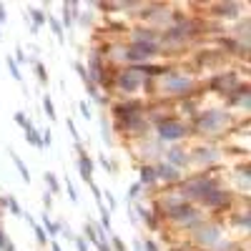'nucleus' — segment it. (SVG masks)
Returning a JSON list of instances; mask_svg holds the SVG:
<instances>
[{
  "label": "nucleus",
  "instance_id": "a878e982",
  "mask_svg": "<svg viewBox=\"0 0 251 251\" xmlns=\"http://www.w3.org/2000/svg\"><path fill=\"white\" fill-rule=\"evenodd\" d=\"M33 66H35V76H38V81L46 85V83H48V70H46V66H43V63H33Z\"/></svg>",
  "mask_w": 251,
  "mask_h": 251
},
{
  "label": "nucleus",
  "instance_id": "9b49d317",
  "mask_svg": "<svg viewBox=\"0 0 251 251\" xmlns=\"http://www.w3.org/2000/svg\"><path fill=\"white\" fill-rule=\"evenodd\" d=\"M201 201H206L209 206H214V209H216V206H226V203L231 201V196L216 186V188H211V191H206V194L201 196Z\"/></svg>",
  "mask_w": 251,
  "mask_h": 251
},
{
  "label": "nucleus",
  "instance_id": "2f4dec72",
  "mask_svg": "<svg viewBox=\"0 0 251 251\" xmlns=\"http://www.w3.org/2000/svg\"><path fill=\"white\" fill-rule=\"evenodd\" d=\"M111 241H113V249H116V251H126V244H123L121 239H118V236H113V234H111Z\"/></svg>",
  "mask_w": 251,
  "mask_h": 251
},
{
  "label": "nucleus",
  "instance_id": "4be33fe9",
  "mask_svg": "<svg viewBox=\"0 0 251 251\" xmlns=\"http://www.w3.org/2000/svg\"><path fill=\"white\" fill-rule=\"evenodd\" d=\"M31 226L35 229V241H38L40 246H46V244H48V234H46V229H43L40 224H35V221H33Z\"/></svg>",
  "mask_w": 251,
  "mask_h": 251
},
{
  "label": "nucleus",
  "instance_id": "cd10ccee",
  "mask_svg": "<svg viewBox=\"0 0 251 251\" xmlns=\"http://www.w3.org/2000/svg\"><path fill=\"white\" fill-rule=\"evenodd\" d=\"M16 123H18V126H20V128L25 131V128H28V126H31L33 121H31V118H28V116H25L23 111H18V113H16Z\"/></svg>",
  "mask_w": 251,
  "mask_h": 251
},
{
  "label": "nucleus",
  "instance_id": "7c9ffc66",
  "mask_svg": "<svg viewBox=\"0 0 251 251\" xmlns=\"http://www.w3.org/2000/svg\"><path fill=\"white\" fill-rule=\"evenodd\" d=\"M100 166H103V168H106V171H108V173H111V171H116V168H118V166H116V164H113V161H108V158H106V156H100Z\"/></svg>",
  "mask_w": 251,
  "mask_h": 251
},
{
  "label": "nucleus",
  "instance_id": "4468645a",
  "mask_svg": "<svg viewBox=\"0 0 251 251\" xmlns=\"http://www.w3.org/2000/svg\"><path fill=\"white\" fill-rule=\"evenodd\" d=\"M138 184H141V186H151V184H156V166H153V164L141 166V179H138Z\"/></svg>",
  "mask_w": 251,
  "mask_h": 251
},
{
  "label": "nucleus",
  "instance_id": "c9c22d12",
  "mask_svg": "<svg viewBox=\"0 0 251 251\" xmlns=\"http://www.w3.org/2000/svg\"><path fill=\"white\" fill-rule=\"evenodd\" d=\"M73 241H76L78 251H88V246H85V239H83V236H73Z\"/></svg>",
  "mask_w": 251,
  "mask_h": 251
},
{
  "label": "nucleus",
  "instance_id": "1a4fd4ad",
  "mask_svg": "<svg viewBox=\"0 0 251 251\" xmlns=\"http://www.w3.org/2000/svg\"><path fill=\"white\" fill-rule=\"evenodd\" d=\"M211 85H214V88H218V91L226 96L229 91H234L236 85H241V81L236 78V73H218V76L211 81Z\"/></svg>",
  "mask_w": 251,
  "mask_h": 251
},
{
  "label": "nucleus",
  "instance_id": "a19ab883",
  "mask_svg": "<svg viewBox=\"0 0 251 251\" xmlns=\"http://www.w3.org/2000/svg\"><path fill=\"white\" fill-rule=\"evenodd\" d=\"M98 249H100V251H111V249H108V241H106V239H98Z\"/></svg>",
  "mask_w": 251,
  "mask_h": 251
},
{
  "label": "nucleus",
  "instance_id": "bb28decb",
  "mask_svg": "<svg viewBox=\"0 0 251 251\" xmlns=\"http://www.w3.org/2000/svg\"><path fill=\"white\" fill-rule=\"evenodd\" d=\"M46 186L53 191V194H58V191H61V184H58V179L53 173H46Z\"/></svg>",
  "mask_w": 251,
  "mask_h": 251
},
{
  "label": "nucleus",
  "instance_id": "a211bd4d",
  "mask_svg": "<svg viewBox=\"0 0 251 251\" xmlns=\"http://www.w3.org/2000/svg\"><path fill=\"white\" fill-rule=\"evenodd\" d=\"M46 23H50V28H53V33L58 35V40H66V31H63V25H61V20H58L55 16H50V13H48V16H46Z\"/></svg>",
  "mask_w": 251,
  "mask_h": 251
},
{
  "label": "nucleus",
  "instance_id": "20e7f679",
  "mask_svg": "<svg viewBox=\"0 0 251 251\" xmlns=\"http://www.w3.org/2000/svg\"><path fill=\"white\" fill-rule=\"evenodd\" d=\"M221 156H224V153H221V149H218V146H214V143H201V146H196V149L188 153V158L196 161V164H201V166L218 164Z\"/></svg>",
  "mask_w": 251,
  "mask_h": 251
},
{
  "label": "nucleus",
  "instance_id": "c756f323",
  "mask_svg": "<svg viewBox=\"0 0 251 251\" xmlns=\"http://www.w3.org/2000/svg\"><path fill=\"white\" fill-rule=\"evenodd\" d=\"M66 191H68V199L73 203H78V191H76V186H73L70 181H66Z\"/></svg>",
  "mask_w": 251,
  "mask_h": 251
},
{
  "label": "nucleus",
  "instance_id": "b1692460",
  "mask_svg": "<svg viewBox=\"0 0 251 251\" xmlns=\"http://www.w3.org/2000/svg\"><path fill=\"white\" fill-rule=\"evenodd\" d=\"M3 206H8V209L13 211V216H23V211H20V203H18L16 199H13V196H10V199H3Z\"/></svg>",
  "mask_w": 251,
  "mask_h": 251
},
{
  "label": "nucleus",
  "instance_id": "2eb2a0df",
  "mask_svg": "<svg viewBox=\"0 0 251 251\" xmlns=\"http://www.w3.org/2000/svg\"><path fill=\"white\" fill-rule=\"evenodd\" d=\"M25 141L31 143V146H35V149H43V141H40V131H38L33 123L25 128Z\"/></svg>",
  "mask_w": 251,
  "mask_h": 251
},
{
  "label": "nucleus",
  "instance_id": "9d476101",
  "mask_svg": "<svg viewBox=\"0 0 251 251\" xmlns=\"http://www.w3.org/2000/svg\"><path fill=\"white\" fill-rule=\"evenodd\" d=\"M241 3H214L211 5V13L216 18H239V13H241Z\"/></svg>",
  "mask_w": 251,
  "mask_h": 251
},
{
  "label": "nucleus",
  "instance_id": "e433bc0d",
  "mask_svg": "<svg viewBox=\"0 0 251 251\" xmlns=\"http://www.w3.org/2000/svg\"><path fill=\"white\" fill-rule=\"evenodd\" d=\"M13 58H16V63H18V66H20V63H25V61H28V55H25V53H23V48H18V50H16V55H13Z\"/></svg>",
  "mask_w": 251,
  "mask_h": 251
},
{
  "label": "nucleus",
  "instance_id": "ea45409f",
  "mask_svg": "<svg viewBox=\"0 0 251 251\" xmlns=\"http://www.w3.org/2000/svg\"><path fill=\"white\" fill-rule=\"evenodd\" d=\"M43 203H46V209H53V199H50V191L46 194V199H43Z\"/></svg>",
  "mask_w": 251,
  "mask_h": 251
},
{
  "label": "nucleus",
  "instance_id": "6e6552de",
  "mask_svg": "<svg viewBox=\"0 0 251 251\" xmlns=\"http://www.w3.org/2000/svg\"><path fill=\"white\" fill-rule=\"evenodd\" d=\"M156 166V181H166V184H176V181H181V171L166 164V161H161V164H153Z\"/></svg>",
  "mask_w": 251,
  "mask_h": 251
},
{
  "label": "nucleus",
  "instance_id": "6ab92c4d",
  "mask_svg": "<svg viewBox=\"0 0 251 251\" xmlns=\"http://www.w3.org/2000/svg\"><path fill=\"white\" fill-rule=\"evenodd\" d=\"M5 63H8V70H10V76L16 78L18 83H23V73H20V66L16 63V58H13V55H8V58H5Z\"/></svg>",
  "mask_w": 251,
  "mask_h": 251
},
{
  "label": "nucleus",
  "instance_id": "f03ea898",
  "mask_svg": "<svg viewBox=\"0 0 251 251\" xmlns=\"http://www.w3.org/2000/svg\"><path fill=\"white\" fill-rule=\"evenodd\" d=\"M196 88V81L194 76L188 73H179V70H168L164 68V73L158 76V91L164 96H171V98H188V93Z\"/></svg>",
  "mask_w": 251,
  "mask_h": 251
},
{
  "label": "nucleus",
  "instance_id": "4c0bfd02",
  "mask_svg": "<svg viewBox=\"0 0 251 251\" xmlns=\"http://www.w3.org/2000/svg\"><path fill=\"white\" fill-rule=\"evenodd\" d=\"M103 196H106V203H108L106 209H111V211H113V209H116V196H113V194H103Z\"/></svg>",
  "mask_w": 251,
  "mask_h": 251
},
{
  "label": "nucleus",
  "instance_id": "423d86ee",
  "mask_svg": "<svg viewBox=\"0 0 251 251\" xmlns=\"http://www.w3.org/2000/svg\"><path fill=\"white\" fill-rule=\"evenodd\" d=\"M164 158H166V164H171V166H176V168H184V166H188L191 164V158H188V151L186 149H181V146H166L164 149Z\"/></svg>",
  "mask_w": 251,
  "mask_h": 251
},
{
  "label": "nucleus",
  "instance_id": "0eeeda50",
  "mask_svg": "<svg viewBox=\"0 0 251 251\" xmlns=\"http://www.w3.org/2000/svg\"><path fill=\"white\" fill-rule=\"evenodd\" d=\"M226 100H229V106H239V108H249L251 106V96H249V85L241 83V85H236L234 91L226 93Z\"/></svg>",
  "mask_w": 251,
  "mask_h": 251
},
{
  "label": "nucleus",
  "instance_id": "79ce46f5",
  "mask_svg": "<svg viewBox=\"0 0 251 251\" xmlns=\"http://www.w3.org/2000/svg\"><path fill=\"white\" fill-rule=\"evenodd\" d=\"M5 18H8V16H5V5L0 3V23H5Z\"/></svg>",
  "mask_w": 251,
  "mask_h": 251
},
{
  "label": "nucleus",
  "instance_id": "5701e85b",
  "mask_svg": "<svg viewBox=\"0 0 251 251\" xmlns=\"http://www.w3.org/2000/svg\"><path fill=\"white\" fill-rule=\"evenodd\" d=\"M43 111H46V116L50 118V121H55V106H53V100H50V96H43Z\"/></svg>",
  "mask_w": 251,
  "mask_h": 251
},
{
  "label": "nucleus",
  "instance_id": "dca6fc26",
  "mask_svg": "<svg viewBox=\"0 0 251 251\" xmlns=\"http://www.w3.org/2000/svg\"><path fill=\"white\" fill-rule=\"evenodd\" d=\"M28 18H33V28H31V31H33V33H38V31H40V25L46 23V13L38 10V8H31V10H28Z\"/></svg>",
  "mask_w": 251,
  "mask_h": 251
},
{
  "label": "nucleus",
  "instance_id": "58836bf2",
  "mask_svg": "<svg viewBox=\"0 0 251 251\" xmlns=\"http://www.w3.org/2000/svg\"><path fill=\"white\" fill-rule=\"evenodd\" d=\"M143 251H158V246H156V244H153V241L149 239V241L143 244Z\"/></svg>",
  "mask_w": 251,
  "mask_h": 251
},
{
  "label": "nucleus",
  "instance_id": "f8f14e48",
  "mask_svg": "<svg viewBox=\"0 0 251 251\" xmlns=\"http://www.w3.org/2000/svg\"><path fill=\"white\" fill-rule=\"evenodd\" d=\"M78 8H81V3H63V31H70L73 25H76V20H78Z\"/></svg>",
  "mask_w": 251,
  "mask_h": 251
},
{
  "label": "nucleus",
  "instance_id": "393cba45",
  "mask_svg": "<svg viewBox=\"0 0 251 251\" xmlns=\"http://www.w3.org/2000/svg\"><path fill=\"white\" fill-rule=\"evenodd\" d=\"M85 241H91V244L98 246V231H96L93 224H85Z\"/></svg>",
  "mask_w": 251,
  "mask_h": 251
},
{
  "label": "nucleus",
  "instance_id": "c85d7f7f",
  "mask_svg": "<svg viewBox=\"0 0 251 251\" xmlns=\"http://www.w3.org/2000/svg\"><path fill=\"white\" fill-rule=\"evenodd\" d=\"M66 126H68V131H70V136H73V141H81V134H78V128H76V123H73V118H68L66 121Z\"/></svg>",
  "mask_w": 251,
  "mask_h": 251
},
{
  "label": "nucleus",
  "instance_id": "37998d69",
  "mask_svg": "<svg viewBox=\"0 0 251 251\" xmlns=\"http://www.w3.org/2000/svg\"><path fill=\"white\" fill-rule=\"evenodd\" d=\"M50 251H63V249H61V244H58V241H50Z\"/></svg>",
  "mask_w": 251,
  "mask_h": 251
},
{
  "label": "nucleus",
  "instance_id": "f704fd0d",
  "mask_svg": "<svg viewBox=\"0 0 251 251\" xmlns=\"http://www.w3.org/2000/svg\"><path fill=\"white\" fill-rule=\"evenodd\" d=\"M8 246H10V241H8V236H5V231L0 229V251H5Z\"/></svg>",
  "mask_w": 251,
  "mask_h": 251
},
{
  "label": "nucleus",
  "instance_id": "39448f33",
  "mask_svg": "<svg viewBox=\"0 0 251 251\" xmlns=\"http://www.w3.org/2000/svg\"><path fill=\"white\" fill-rule=\"evenodd\" d=\"M196 241L206 249H214L218 241H221V229L218 226H211V224H203V226H196Z\"/></svg>",
  "mask_w": 251,
  "mask_h": 251
},
{
  "label": "nucleus",
  "instance_id": "ddd939ff",
  "mask_svg": "<svg viewBox=\"0 0 251 251\" xmlns=\"http://www.w3.org/2000/svg\"><path fill=\"white\" fill-rule=\"evenodd\" d=\"M78 171H81V179H83L85 184L93 181V161H91V156H88L85 151L78 153Z\"/></svg>",
  "mask_w": 251,
  "mask_h": 251
},
{
  "label": "nucleus",
  "instance_id": "72a5a7b5",
  "mask_svg": "<svg viewBox=\"0 0 251 251\" xmlns=\"http://www.w3.org/2000/svg\"><path fill=\"white\" fill-rule=\"evenodd\" d=\"M73 66H76V70H78V76L83 78V83L88 81V70H85V66L83 63H73Z\"/></svg>",
  "mask_w": 251,
  "mask_h": 251
},
{
  "label": "nucleus",
  "instance_id": "412c9836",
  "mask_svg": "<svg viewBox=\"0 0 251 251\" xmlns=\"http://www.w3.org/2000/svg\"><path fill=\"white\" fill-rule=\"evenodd\" d=\"M141 188H143V186H141L138 181H136L134 186H128V196H126V199H128V206L138 203V199H141Z\"/></svg>",
  "mask_w": 251,
  "mask_h": 251
},
{
  "label": "nucleus",
  "instance_id": "f257e3e1",
  "mask_svg": "<svg viewBox=\"0 0 251 251\" xmlns=\"http://www.w3.org/2000/svg\"><path fill=\"white\" fill-rule=\"evenodd\" d=\"M229 126H234V118L229 111H221V108H209V111H201L196 113L194 123L188 128L199 136H216L221 131H226Z\"/></svg>",
  "mask_w": 251,
  "mask_h": 251
},
{
  "label": "nucleus",
  "instance_id": "473e14b6",
  "mask_svg": "<svg viewBox=\"0 0 251 251\" xmlns=\"http://www.w3.org/2000/svg\"><path fill=\"white\" fill-rule=\"evenodd\" d=\"M78 108H81V116L85 118V121H91V108H88V103H85V100L81 103V106H78Z\"/></svg>",
  "mask_w": 251,
  "mask_h": 251
},
{
  "label": "nucleus",
  "instance_id": "f3484780",
  "mask_svg": "<svg viewBox=\"0 0 251 251\" xmlns=\"http://www.w3.org/2000/svg\"><path fill=\"white\" fill-rule=\"evenodd\" d=\"M10 158H13V164H16V168L20 171V179H23L25 184H31V171H28V166L23 164V158H20L18 153H13V151H10Z\"/></svg>",
  "mask_w": 251,
  "mask_h": 251
},
{
  "label": "nucleus",
  "instance_id": "c03bdc74",
  "mask_svg": "<svg viewBox=\"0 0 251 251\" xmlns=\"http://www.w3.org/2000/svg\"><path fill=\"white\" fill-rule=\"evenodd\" d=\"M0 40H3V28H0Z\"/></svg>",
  "mask_w": 251,
  "mask_h": 251
},
{
  "label": "nucleus",
  "instance_id": "7ed1b4c3",
  "mask_svg": "<svg viewBox=\"0 0 251 251\" xmlns=\"http://www.w3.org/2000/svg\"><path fill=\"white\" fill-rule=\"evenodd\" d=\"M191 134V128L188 123H184L181 118H176V116H166V118H158V123H156V141L161 143H176V141H184L186 136Z\"/></svg>",
  "mask_w": 251,
  "mask_h": 251
},
{
  "label": "nucleus",
  "instance_id": "aec40b11",
  "mask_svg": "<svg viewBox=\"0 0 251 251\" xmlns=\"http://www.w3.org/2000/svg\"><path fill=\"white\" fill-rule=\"evenodd\" d=\"M43 229H46L48 236H58V234H61V224L50 221V216H43Z\"/></svg>",
  "mask_w": 251,
  "mask_h": 251
}]
</instances>
